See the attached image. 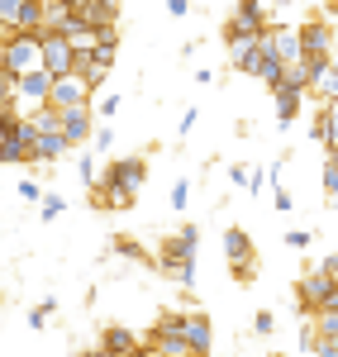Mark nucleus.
<instances>
[{
  "instance_id": "35",
  "label": "nucleus",
  "mask_w": 338,
  "mask_h": 357,
  "mask_svg": "<svg viewBox=\"0 0 338 357\" xmlns=\"http://www.w3.org/2000/svg\"><path fill=\"white\" fill-rule=\"evenodd\" d=\"M272 195H277V210H282V215H291V210H295V200H291V191H286L282 181H272Z\"/></svg>"
},
{
  "instance_id": "34",
  "label": "nucleus",
  "mask_w": 338,
  "mask_h": 357,
  "mask_svg": "<svg viewBox=\"0 0 338 357\" xmlns=\"http://www.w3.org/2000/svg\"><path fill=\"white\" fill-rule=\"evenodd\" d=\"M310 243H314L310 229H291V234H286V248H295V252H300V248H310Z\"/></svg>"
},
{
  "instance_id": "28",
  "label": "nucleus",
  "mask_w": 338,
  "mask_h": 357,
  "mask_svg": "<svg viewBox=\"0 0 338 357\" xmlns=\"http://www.w3.org/2000/svg\"><path fill=\"white\" fill-rule=\"evenodd\" d=\"M310 138L319 143V148H329V105H319V114H314V129Z\"/></svg>"
},
{
  "instance_id": "23",
  "label": "nucleus",
  "mask_w": 338,
  "mask_h": 357,
  "mask_svg": "<svg viewBox=\"0 0 338 357\" xmlns=\"http://www.w3.org/2000/svg\"><path fill=\"white\" fill-rule=\"evenodd\" d=\"M114 252L124 257V262H143V267H158L148 252H143V243H134V238H114Z\"/></svg>"
},
{
  "instance_id": "31",
  "label": "nucleus",
  "mask_w": 338,
  "mask_h": 357,
  "mask_svg": "<svg viewBox=\"0 0 338 357\" xmlns=\"http://www.w3.org/2000/svg\"><path fill=\"white\" fill-rule=\"evenodd\" d=\"M186 200H191V181L181 176V181H171V210L181 215V210H186Z\"/></svg>"
},
{
  "instance_id": "47",
  "label": "nucleus",
  "mask_w": 338,
  "mask_h": 357,
  "mask_svg": "<svg viewBox=\"0 0 338 357\" xmlns=\"http://www.w3.org/2000/svg\"><path fill=\"white\" fill-rule=\"evenodd\" d=\"M67 5H72V0H67Z\"/></svg>"
},
{
  "instance_id": "41",
  "label": "nucleus",
  "mask_w": 338,
  "mask_h": 357,
  "mask_svg": "<svg viewBox=\"0 0 338 357\" xmlns=\"http://www.w3.org/2000/svg\"><path fill=\"white\" fill-rule=\"evenodd\" d=\"M186 10H191V0H167V15H171V20H181Z\"/></svg>"
},
{
  "instance_id": "44",
  "label": "nucleus",
  "mask_w": 338,
  "mask_h": 357,
  "mask_svg": "<svg viewBox=\"0 0 338 357\" xmlns=\"http://www.w3.org/2000/svg\"><path fill=\"white\" fill-rule=\"evenodd\" d=\"M324 10H329V15H338V0H324Z\"/></svg>"
},
{
  "instance_id": "22",
  "label": "nucleus",
  "mask_w": 338,
  "mask_h": 357,
  "mask_svg": "<svg viewBox=\"0 0 338 357\" xmlns=\"http://www.w3.org/2000/svg\"><path fill=\"white\" fill-rule=\"evenodd\" d=\"M53 314H57V296H43V301H38L33 310H29V329H33V333H43Z\"/></svg>"
},
{
  "instance_id": "11",
  "label": "nucleus",
  "mask_w": 338,
  "mask_h": 357,
  "mask_svg": "<svg viewBox=\"0 0 338 357\" xmlns=\"http://www.w3.org/2000/svg\"><path fill=\"white\" fill-rule=\"evenodd\" d=\"M62 134L72 148H86L91 134H95V105H72V110H62Z\"/></svg>"
},
{
  "instance_id": "43",
  "label": "nucleus",
  "mask_w": 338,
  "mask_h": 357,
  "mask_svg": "<svg viewBox=\"0 0 338 357\" xmlns=\"http://www.w3.org/2000/svg\"><path fill=\"white\" fill-rule=\"evenodd\" d=\"M319 267H324V272H334V276H338V252H329V257H324Z\"/></svg>"
},
{
  "instance_id": "32",
  "label": "nucleus",
  "mask_w": 338,
  "mask_h": 357,
  "mask_svg": "<svg viewBox=\"0 0 338 357\" xmlns=\"http://www.w3.org/2000/svg\"><path fill=\"white\" fill-rule=\"evenodd\" d=\"M324 195L329 205H338V162H324Z\"/></svg>"
},
{
  "instance_id": "1",
  "label": "nucleus",
  "mask_w": 338,
  "mask_h": 357,
  "mask_svg": "<svg viewBox=\"0 0 338 357\" xmlns=\"http://www.w3.org/2000/svg\"><path fill=\"white\" fill-rule=\"evenodd\" d=\"M196 248H200V229L196 224H181L176 234H167L162 238V248H158V272L167 276L171 286H181V291H191L196 286Z\"/></svg>"
},
{
  "instance_id": "10",
  "label": "nucleus",
  "mask_w": 338,
  "mask_h": 357,
  "mask_svg": "<svg viewBox=\"0 0 338 357\" xmlns=\"http://www.w3.org/2000/svg\"><path fill=\"white\" fill-rule=\"evenodd\" d=\"M48 91H53V72H48V67H33L24 77H15V100H24L29 110L48 105Z\"/></svg>"
},
{
  "instance_id": "7",
  "label": "nucleus",
  "mask_w": 338,
  "mask_h": 357,
  "mask_svg": "<svg viewBox=\"0 0 338 357\" xmlns=\"http://www.w3.org/2000/svg\"><path fill=\"white\" fill-rule=\"evenodd\" d=\"M143 176H148V158H114L105 167V176H95V186H124V191H139Z\"/></svg>"
},
{
  "instance_id": "2",
  "label": "nucleus",
  "mask_w": 338,
  "mask_h": 357,
  "mask_svg": "<svg viewBox=\"0 0 338 357\" xmlns=\"http://www.w3.org/2000/svg\"><path fill=\"white\" fill-rule=\"evenodd\" d=\"M0 67H5L10 77H24V72H33V67H43L38 33H20V29H10V33L0 38Z\"/></svg>"
},
{
  "instance_id": "38",
  "label": "nucleus",
  "mask_w": 338,
  "mask_h": 357,
  "mask_svg": "<svg viewBox=\"0 0 338 357\" xmlns=\"http://www.w3.org/2000/svg\"><path fill=\"white\" fill-rule=\"evenodd\" d=\"M20 195H24V200H43V186H38V181H20Z\"/></svg>"
},
{
  "instance_id": "12",
  "label": "nucleus",
  "mask_w": 338,
  "mask_h": 357,
  "mask_svg": "<svg viewBox=\"0 0 338 357\" xmlns=\"http://www.w3.org/2000/svg\"><path fill=\"white\" fill-rule=\"evenodd\" d=\"M114 53H119V48H100V43H95L91 53H77V67H72V72H82L86 82H91V91H95V86H100L105 77H110Z\"/></svg>"
},
{
  "instance_id": "17",
  "label": "nucleus",
  "mask_w": 338,
  "mask_h": 357,
  "mask_svg": "<svg viewBox=\"0 0 338 357\" xmlns=\"http://www.w3.org/2000/svg\"><path fill=\"white\" fill-rule=\"evenodd\" d=\"M100 353H110V357H134V353H143V343L134 338V329L110 324V329L100 333Z\"/></svg>"
},
{
  "instance_id": "16",
  "label": "nucleus",
  "mask_w": 338,
  "mask_h": 357,
  "mask_svg": "<svg viewBox=\"0 0 338 357\" xmlns=\"http://www.w3.org/2000/svg\"><path fill=\"white\" fill-rule=\"evenodd\" d=\"M224 29H243V33H262L267 29V5L262 0H238Z\"/></svg>"
},
{
  "instance_id": "25",
  "label": "nucleus",
  "mask_w": 338,
  "mask_h": 357,
  "mask_svg": "<svg viewBox=\"0 0 338 357\" xmlns=\"http://www.w3.org/2000/svg\"><path fill=\"white\" fill-rule=\"evenodd\" d=\"M310 91H319L324 100H338V72H334V67H324V72L314 77V86H310Z\"/></svg>"
},
{
  "instance_id": "21",
  "label": "nucleus",
  "mask_w": 338,
  "mask_h": 357,
  "mask_svg": "<svg viewBox=\"0 0 338 357\" xmlns=\"http://www.w3.org/2000/svg\"><path fill=\"white\" fill-rule=\"evenodd\" d=\"M229 186H233V191H262V172H253V167H243V162H233L229 167Z\"/></svg>"
},
{
  "instance_id": "9",
  "label": "nucleus",
  "mask_w": 338,
  "mask_h": 357,
  "mask_svg": "<svg viewBox=\"0 0 338 357\" xmlns=\"http://www.w3.org/2000/svg\"><path fill=\"white\" fill-rule=\"evenodd\" d=\"M334 281H338V276L324 272V267L305 272V276H300V286H295V301H300V310H305V314H314V310L324 305V296L334 291Z\"/></svg>"
},
{
  "instance_id": "13",
  "label": "nucleus",
  "mask_w": 338,
  "mask_h": 357,
  "mask_svg": "<svg viewBox=\"0 0 338 357\" xmlns=\"http://www.w3.org/2000/svg\"><path fill=\"white\" fill-rule=\"evenodd\" d=\"M300 53L305 57H329L334 53V24L305 20V24H300Z\"/></svg>"
},
{
  "instance_id": "36",
  "label": "nucleus",
  "mask_w": 338,
  "mask_h": 357,
  "mask_svg": "<svg viewBox=\"0 0 338 357\" xmlns=\"http://www.w3.org/2000/svg\"><path fill=\"white\" fill-rule=\"evenodd\" d=\"M119 105H124V96H100V114H105V119H114Z\"/></svg>"
},
{
  "instance_id": "8",
  "label": "nucleus",
  "mask_w": 338,
  "mask_h": 357,
  "mask_svg": "<svg viewBox=\"0 0 338 357\" xmlns=\"http://www.w3.org/2000/svg\"><path fill=\"white\" fill-rule=\"evenodd\" d=\"M224 48H229V67H233V72H248V77H257V33L224 29Z\"/></svg>"
},
{
  "instance_id": "15",
  "label": "nucleus",
  "mask_w": 338,
  "mask_h": 357,
  "mask_svg": "<svg viewBox=\"0 0 338 357\" xmlns=\"http://www.w3.org/2000/svg\"><path fill=\"white\" fill-rule=\"evenodd\" d=\"M67 153H72V143H67V134H62V129H43V134H38V143H33V162H38V167L62 162Z\"/></svg>"
},
{
  "instance_id": "46",
  "label": "nucleus",
  "mask_w": 338,
  "mask_h": 357,
  "mask_svg": "<svg viewBox=\"0 0 338 357\" xmlns=\"http://www.w3.org/2000/svg\"><path fill=\"white\" fill-rule=\"evenodd\" d=\"M191 5H196V0H191Z\"/></svg>"
},
{
  "instance_id": "3",
  "label": "nucleus",
  "mask_w": 338,
  "mask_h": 357,
  "mask_svg": "<svg viewBox=\"0 0 338 357\" xmlns=\"http://www.w3.org/2000/svg\"><path fill=\"white\" fill-rule=\"evenodd\" d=\"M33 143H38V129H33V119H29V114H20V119H15V129L0 138V162H5V167L33 162Z\"/></svg>"
},
{
  "instance_id": "37",
  "label": "nucleus",
  "mask_w": 338,
  "mask_h": 357,
  "mask_svg": "<svg viewBox=\"0 0 338 357\" xmlns=\"http://www.w3.org/2000/svg\"><path fill=\"white\" fill-rule=\"evenodd\" d=\"M329 105V148L338 143V100H324Z\"/></svg>"
},
{
  "instance_id": "14",
  "label": "nucleus",
  "mask_w": 338,
  "mask_h": 357,
  "mask_svg": "<svg viewBox=\"0 0 338 357\" xmlns=\"http://www.w3.org/2000/svg\"><path fill=\"white\" fill-rule=\"evenodd\" d=\"M272 100H277V129H291L295 114H300V105H305V86L282 82L277 91H272Z\"/></svg>"
},
{
  "instance_id": "33",
  "label": "nucleus",
  "mask_w": 338,
  "mask_h": 357,
  "mask_svg": "<svg viewBox=\"0 0 338 357\" xmlns=\"http://www.w3.org/2000/svg\"><path fill=\"white\" fill-rule=\"evenodd\" d=\"M91 148H95V153H110V148H114V129H110V124H100V129L91 134Z\"/></svg>"
},
{
  "instance_id": "24",
  "label": "nucleus",
  "mask_w": 338,
  "mask_h": 357,
  "mask_svg": "<svg viewBox=\"0 0 338 357\" xmlns=\"http://www.w3.org/2000/svg\"><path fill=\"white\" fill-rule=\"evenodd\" d=\"M77 176H82V186H86V191L95 186V158H91V143H86L82 153H77Z\"/></svg>"
},
{
  "instance_id": "26",
  "label": "nucleus",
  "mask_w": 338,
  "mask_h": 357,
  "mask_svg": "<svg viewBox=\"0 0 338 357\" xmlns=\"http://www.w3.org/2000/svg\"><path fill=\"white\" fill-rule=\"evenodd\" d=\"M62 210H67V200H62V195H43V200H38V220H43V224H53Z\"/></svg>"
},
{
  "instance_id": "39",
  "label": "nucleus",
  "mask_w": 338,
  "mask_h": 357,
  "mask_svg": "<svg viewBox=\"0 0 338 357\" xmlns=\"http://www.w3.org/2000/svg\"><path fill=\"white\" fill-rule=\"evenodd\" d=\"M10 96H15V77L0 67V100H10Z\"/></svg>"
},
{
  "instance_id": "18",
  "label": "nucleus",
  "mask_w": 338,
  "mask_h": 357,
  "mask_svg": "<svg viewBox=\"0 0 338 357\" xmlns=\"http://www.w3.org/2000/svg\"><path fill=\"white\" fill-rule=\"evenodd\" d=\"M186 343H191V353H210L215 348V329H210V314H186Z\"/></svg>"
},
{
  "instance_id": "42",
  "label": "nucleus",
  "mask_w": 338,
  "mask_h": 357,
  "mask_svg": "<svg viewBox=\"0 0 338 357\" xmlns=\"http://www.w3.org/2000/svg\"><path fill=\"white\" fill-rule=\"evenodd\" d=\"M119 5H124V0H100V10H105V15H114V20H119Z\"/></svg>"
},
{
  "instance_id": "27",
  "label": "nucleus",
  "mask_w": 338,
  "mask_h": 357,
  "mask_svg": "<svg viewBox=\"0 0 338 357\" xmlns=\"http://www.w3.org/2000/svg\"><path fill=\"white\" fill-rule=\"evenodd\" d=\"M119 38H124V33H119V24H114V20L95 24V43H100V48H119Z\"/></svg>"
},
{
  "instance_id": "5",
  "label": "nucleus",
  "mask_w": 338,
  "mask_h": 357,
  "mask_svg": "<svg viewBox=\"0 0 338 357\" xmlns=\"http://www.w3.org/2000/svg\"><path fill=\"white\" fill-rule=\"evenodd\" d=\"M253 238L243 234V229H224V257H229V272H233V281H253Z\"/></svg>"
},
{
  "instance_id": "4",
  "label": "nucleus",
  "mask_w": 338,
  "mask_h": 357,
  "mask_svg": "<svg viewBox=\"0 0 338 357\" xmlns=\"http://www.w3.org/2000/svg\"><path fill=\"white\" fill-rule=\"evenodd\" d=\"M38 53H43V67H48L53 77H67V72L77 67V48H72V38L57 33V29H43V33H38Z\"/></svg>"
},
{
  "instance_id": "40",
  "label": "nucleus",
  "mask_w": 338,
  "mask_h": 357,
  "mask_svg": "<svg viewBox=\"0 0 338 357\" xmlns=\"http://www.w3.org/2000/svg\"><path fill=\"white\" fill-rule=\"evenodd\" d=\"M196 119H200V110H186V114H181V129H176V134L186 138V134H191V129H196Z\"/></svg>"
},
{
  "instance_id": "20",
  "label": "nucleus",
  "mask_w": 338,
  "mask_h": 357,
  "mask_svg": "<svg viewBox=\"0 0 338 357\" xmlns=\"http://www.w3.org/2000/svg\"><path fill=\"white\" fill-rule=\"evenodd\" d=\"M43 29L67 33V29H72V5H67V0H43Z\"/></svg>"
},
{
  "instance_id": "6",
  "label": "nucleus",
  "mask_w": 338,
  "mask_h": 357,
  "mask_svg": "<svg viewBox=\"0 0 338 357\" xmlns=\"http://www.w3.org/2000/svg\"><path fill=\"white\" fill-rule=\"evenodd\" d=\"M57 110H72V105H95V91L82 72H67V77H53V91H48Z\"/></svg>"
},
{
  "instance_id": "29",
  "label": "nucleus",
  "mask_w": 338,
  "mask_h": 357,
  "mask_svg": "<svg viewBox=\"0 0 338 357\" xmlns=\"http://www.w3.org/2000/svg\"><path fill=\"white\" fill-rule=\"evenodd\" d=\"M300 353H319V329H314L310 314H305V324H300Z\"/></svg>"
},
{
  "instance_id": "19",
  "label": "nucleus",
  "mask_w": 338,
  "mask_h": 357,
  "mask_svg": "<svg viewBox=\"0 0 338 357\" xmlns=\"http://www.w3.org/2000/svg\"><path fill=\"white\" fill-rule=\"evenodd\" d=\"M15 29H20V33H43V0H20Z\"/></svg>"
},
{
  "instance_id": "45",
  "label": "nucleus",
  "mask_w": 338,
  "mask_h": 357,
  "mask_svg": "<svg viewBox=\"0 0 338 357\" xmlns=\"http://www.w3.org/2000/svg\"><path fill=\"white\" fill-rule=\"evenodd\" d=\"M329 67H334V72H338V53H329Z\"/></svg>"
},
{
  "instance_id": "30",
  "label": "nucleus",
  "mask_w": 338,
  "mask_h": 357,
  "mask_svg": "<svg viewBox=\"0 0 338 357\" xmlns=\"http://www.w3.org/2000/svg\"><path fill=\"white\" fill-rule=\"evenodd\" d=\"M253 333H257V338L277 333V314H272V310H257V314H253Z\"/></svg>"
}]
</instances>
